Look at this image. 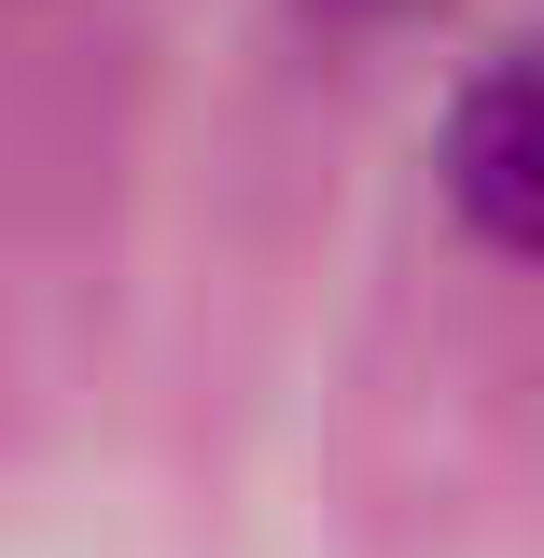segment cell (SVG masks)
<instances>
[{"label": "cell", "mask_w": 544, "mask_h": 558, "mask_svg": "<svg viewBox=\"0 0 544 558\" xmlns=\"http://www.w3.org/2000/svg\"><path fill=\"white\" fill-rule=\"evenodd\" d=\"M433 182H447V209H461V238L503 252V266L544 238V112H531V70H517V57H488L475 84L447 98Z\"/></svg>", "instance_id": "cell-1"}, {"label": "cell", "mask_w": 544, "mask_h": 558, "mask_svg": "<svg viewBox=\"0 0 544 558\" xmlns=\"http://www.w3.org/2000/svg\"><path fill=\"white\" fill-rule=\"evenodd\" d=\"M322 28H419V14H447V0H307Z\"/></svg>", "instance_id": "cell-2"}]
</instances>
